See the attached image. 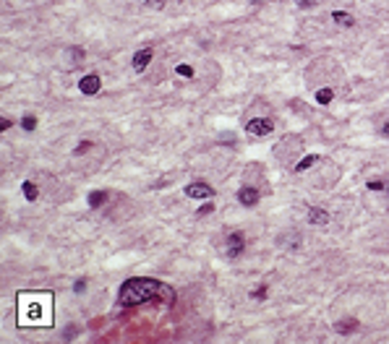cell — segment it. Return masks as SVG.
<instances>
[{"label":"cell","instance_id":"17","mask_svg":"<svg viewBox=\"0 0 389 344\" xmlns=\"http://www.w3.org/2000/svg\"><path fill=\"white\" fill-rule=\"evenodd\" d=\"M21 128H24V131H34V128H37V118H34V115L21 118Z\"/></svg>","mask_w":389,"mask_h":344},{"label":"cell","instance_id":"14","mask_svg":"<svg viewBox=\"0 0 389 344\" xmlns=\"http://www.w3.org/2000/svg\"><path fill=\"white\" fill-rule=\"evenodd\" d=\"M21 188H24V196H26V201H37V196H40V190H37V185H34L32 180H26V182H24V185H21Z\"/></svg>","mask_w":389,"mask_h":344},{"label":"cell","instance_id":"24","mask_svg":"<svg viewBox=\"0 0 389 344\" xmlns=\"http://www.w3.org/2000/svg\"><path fill=\"white\" fill-rule=\"evenodd\" d=\"M254 297H256V300H264V297H266V284H261V287H259L256 292H254Z\"/></svg>","mask_w":389,"mask_h":344},{"label":"cell","instance_id":"5","mask_svg":"<svg viewBox=\"0 0 389 344\" xmlns=\"http://www.w3.org/2000/svg\"><path fill=\"white\" fill-rule=\"evenodd\" d=\"M100 86H102V79L97 73H89V76H84V79L79 81V89L84 91V94H97Z\"/></svg>","mask_w":389,"mask_h":344},{"label":"cell","instance_id":"6","mask_svg":"<svg viewBox=\"0 0 389 344\" xmlns=\"http://www.w3.org/2000/svg\"><path fill=\"white\" fill-rule=\"evenodd\" d=\"M243 248H246V240H243V232H233L230 238H227V256L235 258L243 253Z\"/></svg>","mask_w":389,"mask_h":344},{"label":"cell","instance_id":"25","mask_svg":"<svg viewBox=\"0 0 389 344\" xmlns=\"http://www.w3.org/2000/svg\"><path fill=\"white\" fill-rule=\"evenodd\" d=\"M147 5H151V8H165V0H144Z\"/></svg>","mask_w":389,"mask_h":344},{"label":"cell","instance_id":"23","mask_svg":"<svg viewBox=\"0 0 389 344\" xmlns=\"http://www.w3.org/2000/svg\"><path fill=\"white\" fill-rule=\"evenodd\" d=\"M384 188H387V185H384L381 180H371V182H368V190H384Z\"/></svg>","mask_w":389,"mask_h":344},{"label":"cell","instance_id":"21","mask_svg":"<svg viewBox=\"0 0 389 344\" xmlns=\"http://www.w3.org/2000/svg\"><path fill=\"white\" fill-rule=\"evenodd\" d=\"M295 5H301V8H314L316 5V0H293Z\"/></svg>","mask_w":389,"mask_h":344},{"label":"cell","instance_id":"22","mask_svg":"<svg viewBox=\"0 0 389 344\" xmlns=\"http://www.w3.org/2000/svg\"><path fill=\"white\" fill-rule=\"evenodd\" d=\"M91 149V141H81L79 146H76V154H84V151H89Z\"/></svg>","mask_w":389,"mask_h":344},{"label":"cell","instance_id":"19","mask_svg":"<svg viewBox=\"0 0 389 344\" xmlns=\"http://www.w3.org/2000/svg\"><path fill=\"white\" fill-rule=\"evenodd\" d=\"M212 211H215V203H212V201L199 206V217H204V214H212Z\"/></svg>","mask_w":389,"mask_h":344},{"label":"cell","instance_id":"4","mask_svg":"<svg viewBox=\"0 0 389 344\" xmlns=\"http://www.w3.org/2000/svg\"><path fill=\"white\" fill-rule=\"evenodd\" d=\"M186 196L188 198H212L215 196V188H212L209 182H191L186 188Z\"/></svg>","mask_w":389,"mask_h":344},{"label":"cell","instance_id":"11","mask_svg":"<svg viewBox=\"0 0 389 344\" xmlns=\"http://www.w3.org/2000/svg\"><path fill=\"white\" fill-rule=\"evenodd\" d=\"M332 21H337L340 26H355V19L350 16V13H345V11H334L332 13Z\"/></svg>","mask_w":389,"mask_h":344},{"label":"cell","instance_id":"7","mask_svg":"<svg viewBox=\"0 0 389 344\" xmlns=\"http://www.w3.org/2000/svg\"><path fill=\"white\" fill-rule=\"evenodd\" d=\"M259 198H261V196H259V190H256V188H248V185H246V188H240V190H238V201H240V206H246V209L256 206V203H259Z\"/></svg>","mask_w":389,"mask_h":344},{"label":"cell","instance_id":"18","mask_svg":"<svg viewBox=\"0 0 389 344\" xmlns=\"http://www.w3.org/2000/svg\"><path fill=\"white\" fill-rule=\"evenodd\" d=\"M175 73H178V76H186V79H191V76H194V68H191V65H183V63H180L178 68H175Z\"/></svg>","mask_w":389,"mask_h":344},{"label":"cell","instance_id":"26","mask_svg":"<svg viewBox=\"0 0 389 344\" xmlns=\"http://www.w3.org/2000/svg\"><path fill=\"white\" fill-rule=\"evenodd\" d=\"M11 128V120L8 118H0V131H8Z\"/></svg>","mask_w":389,"mask_h":344},{"label":"cell","instance_id":"9","mask_svg":"<svg viewBox=\"0 0 389 344\" xmlns=\"http://www.w3.org/2000/svg\"><path fill=\"white\" fill-rule=\"evenodd\" d=\"M308 222H311V224L324 227V224H329V214H326L324 209H319V206H314V209L308 211Z\"/></svg>","mask_w":389,"mask_h":344},{"label":"cell","instance_id":"28","mask_svg":"<svg viewBox=\"0 0 389 344\" xmlns=\"http://www.w3.org/2000/svg\"><path fill=\"white\" fill-rule=\"evenodd\" d=\"M387 190H389V185H387Z\"/></svg>","mask_w":389,"mask_h":344},{"label":"cell","instance_id":"13","mask_svg":"<svg viewBox=\"0 0 389 344\" xmlns=\"http://www.w3.org/2000/svg\"><path fill=\"white\" fill-rule=\"evenodd\" d=\"M316 162H319V157H316V154H308L306 159H301V162L295 164V172H306L308 167H314Z\"/></svg>","mask_w":389,"mask_h":344},{"label":"cell","instance_id":"15","mask_svg":"<svg viewBox=\"0 0 389 344\" xmlns=\"http://www.w3.org/2000/svg\"><path fill=\"white\" fill-rule=\"evenodd\" d=\"M332 97H334L332 89H319V91H316V102H319V104H329Z\"/></svg>","mask_w":389,"mask_h":344},{"label":"cell","instance_id":"16","mask_svg":"<svg viewBox=\"0 0 389 344\" xmlns=\"http://www.w3.org/2000/svg\"><path fill=\"white\" fill-rule=\"evenodd\" d=\"M68 58H71V63H81V60H84V50L81 47H68Z\"/></svg>","mask_w":389,"mask_h":344},{"label":"cell","instance_id":"2","mask_svg":"<svg viewBox=\"0 0 389 344\" xmlns=\"http://www.w3.org/2000/svg\"><path fill=\"white\" fill-rule=\"evenodd\" d=\"M159 292H165V287L154 279H128L120 287V305H139L144 300H151Z\"/></svg>","mask_w":389,"mask_h":344},{"label":"cell","instance_id":"20","mask_svg":"<svg viewBox=\"0 0 389 344\" xmlns=\"http://www.w3.org/2000/svg\"><path fill=\"white\" fill-rule=\"evenodd\" d=\"M84 289H86V279H76V282H73V292H79V295H81Z\"/></svg>","mask_w":389,"mask_h":344},{"label":"cell","instance_id":"1","mask_svg":"<svg viewBox=\"0 0 389 344\" xmlns=\"http://www.w3.org/2000/svg\"><path fill=\"white\" fill-rule=\"evenodd\" d=\"M19 324L21 326H50L52 324V295L50 292L19 295Z\"/></svg>","mask_w":389,"mask_h":344},{"label":"cell","instance_id":"8","mask_svg":"<svg viewBox=\"0 0 389 344\" xmlns=\"http://www.w3.org/2000/svg\"><path fill=\"white\" fill-rule=\"evenodd\" d=\"M151 63V50L147 47V50H139L133 55V71L136 73H141V71H147V65Z\"/></svg>","mask_w":389,"mask_h":344},{"label":"cell","instance_id":"3","mask_svg":"<svg viewBox=\"0 0 389 344\" xmlns=\"http://www.w3.org/2000/svg\"><path fill=\"white\" fill-rule=\"evenodd\" d=\"M246 131L251 136H259V139H261V136H269L274 131V123H272L269 118H251L248 125H246Z\"/></svg>","mask_w":389,"mask_h":344},{"label":"cell","instance_id":"10","mask_svg":"<svg viewBox=\"0 0 389 344\" xmlns=\"http://www.w3.org/2000/svg\"><path fill=\"white\" fill-rule=\"evenodd\" d=\"M355 328H358V321L355 318H345V321H340V324H334V331L342 334V336H350Z\"/></svg>","mask_w":389,"mask_h":344},{"label":"cell","instance_id":"27","mask_svg":"<svg viewBox=\"0 0 389 344\" xmlns=\"http://www.w3.org/2000/svg\"><path fill=\"white\" fill-rule=\"evenodd\" d=\"M381 133H384V136H389V123H384V128H381Z\"/></svg>","mask_w":389,"mask_h":344},{"label":"cell","instance_id":"12","mask_svg":"<svg viewBox=\"0 0 389 344\" xmlns=\"http://www.w3.org/2000/svg\"><path fill=\"white\" fill-rule=\"evenodd\" d=\"M105 201H108V193H105V190H94V193H89V206H91V209H100Z\"/></svg>","mask_w":389,"mask_h":344}]
</instances>
